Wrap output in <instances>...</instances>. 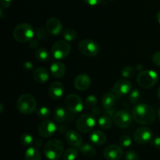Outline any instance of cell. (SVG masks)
Instances as JSON below:
<instances>
[{"mask_svg":"<svg viewBox=\"0 0 160 160\" xmlns=\"http://www.w3.org/2000/svg\"><path fill=\"white\" fill-rule=\"evenodd\" d=\"M133 119L137 123L143 125H151L156 119L154 108L146 104H138L132 109Z\"/></svg>","mask_w":160,"mask_h":160,"instance_id":"1","label":"cell"},{"mask_svg":"<svg viewBox=\"0 0 160 160\" xmlns=\"http://www.w3.org/2000/svg\"><path fill=\"white\" fill-rule=\"evenodd\" d=\"M44 154L49 160H57L64 153V145L59 139H52L44 146Z\"/></svg>","mask_w":160,"mask_h":160,"instance_id":"2","label":"cell"},{"mask_svg":"<svg viewBox=\"0 0 160 160\" xmlns=\"http://www.w3.org/2000/svg\"><path fill=\"white\" fill-rule=\"evenodd\" d=\"M17 110L23 115H30L35 111L37 108V101L34 96L30 93L22 94L17 99L16 104Z\"/></svg>","mask_w":160,"mask_h":160,"instance_id":"3","label":"cell"},{"mask_svg":"<svg viewBox=\"0 0 160 160\" xmlns=\"http://www.w3.org/2000/svg\"><path fill=\"white\" fill-rule=\"evenodd\" d=\"M34 35V28L28 23H22L17 25L13 30V37L20 43L31 42Z\"/></svg>","mask_w":160,"mask_h":160,"instance_id":"4","label":"cell"},{"mask_svg":"<svg viewBox=\"0 0 160 160\" xmlns=\"http://www.w3.org/2000/svg\"><path fill=\"white\" fill-rule=\"evenodd\" d=\"M158 78L157 73L155 71L145 70L138 75L137 83L141 87L149 89L157 83Z\"/></svg>","mask_w":160,"mask_h":160,"instance_id":"5","label":"cell"},{"mask_svg":"<svg viewBox=\"0 0 160 160\" xmlns=\"http://www.w3.org/2000/svg\"><path fill=\"white\" fill-rule=\"evenodd\" d=\"M95 123V117L92 113H84L77 119V128L81 133H88L93 130Z\"/></svg>","mask_w":160,"mask_h":160,"instance_id":"6","label":"cell"},{"mask_svg":"<svg viewBox=\"0 0 160 160\" xmlns=\"http://www.w3.org/2000/svg\"><path fill=\"white\" fill-rule=\"evenodd\" d=\"M71 47L66 40L56 41L51 49L52 55L56 60H62L67 58L70 53Z\"/></svg>","mask_w":160,"mask_h":160,"instance_id":"7","label":"cell"},{"mask_svg":"<svg viewBox=\"0 0 160 160\" xmlns=\"http://www.w3.org/2000/svg\"><path fill=\"white\" fill-rule=\"evenodd\" d=\"M80 52L84 56H95L99 53V45L92 39H83L78 44Z\"/></svg>","mask_w":160,"mask_h":160,"instance_id":"8","label":"cell"},{"mask_svg":"<svg viewBox=\"0 0 160 160\" xmlns=\"http://www.w3.org/2000/svg\"><path fill=\"white\" fill-rule=\"evenodd\" d=\"M132 115L125 110L116 111L113 116V122L117 127L125 129L129 127L132 123Z\"/></svg>","mask_w":160,"mask_h":160,"instance_id":"9","label":"cell"},{"mask_svg":"<svg viewBox=\"0 0 160 160\" xmlns=\"http://www.w3.org/2000/svg\"><path fill=\"white\" fill-rule=\"evenodd\" d=\"M134 140L138 144H145L152 142L153 140L152 131L148 127H140L134 131Z\"/></svg>","mask_w":160,"mask_h":160,"instance_id":"10","label":"cell"},{"mask_svg":"<svg viewBox=\"0 0 160 160\" xmlns=\"http://www.w3.org/2000/svg\"><path fill=\"white\" fill-rule=\"evenodd\" d=\"M67 109L73 113H80L84 108V104L81 97L77 94H70L65 100Z\"/></svg>","mask_w":160,"mask_h":160,"instance_id":"11","label":"cell"},{"mask_svg":"<svg viewBox=\"0 0 160 160\" xmlns=\"http://www.w3.org/2000/svg\"><path fill=\"white\" fill-rule=\"evenodd\" d=\"M57 130V125L52 120H44L38 126V133L42 137L48 138Z\"/></svg>","mask_w":160,"mask_h":160,"instance_id":"12","label":"cell"},{"mask_svg":"<svg viewBox=\"0 0 160 160\" xmlns=\"http://www.w3.org/2000/svg\"><path fill=\"white\" fill-rule=\"evenodd\" d=\"M123 155V148L117 144H110L103 151V155L106 160H120Z\"/></svg>","mask_w":160,"mask_h":160,"instance_id":"13","label":"cell"},{"mask_svg":"<svg viewBox=\"0 0 160 160\" xmlns=\"http://www.w3.org/2000/svg\"><path fill=\"white\" fill-rule=\"evenodd\" d=\"M45 28L49 34L52 35H59L62 31V24L58 18L51 17L47 20Z\"/></svg>","mask_w":160,"mask_h":160,"instance_id":"14","label":"cell"},{"mask_svg":"<svg viewBox=\"0 0 160 160\" xmlns=\"http://www.w3.org/2000/svg\"><path fill=\"white\" fill-rule=\"evenodd\" d=\"M131 89H132L131 83L125 78L118 80L113 86L114 92L118 95H126L131 92Z\"/></svg>","mask_w":160,"mask_h":160,"instance_id":"15","label":"cell"},{"mask_svg":"<svg viewBox=\"0 0 160 160\" xmlns=\"http://www.w3.org/2000/svg\"><path fill=\"white\" fill-rule=\"evenodd\" d=\"M65 139L70 145L79 147L83 144V139L81 134L74 130H70L66 133Z\"/></svg>","mask_w":160,"mask_h":160,"instance_id":"16","label":"cell"},{"mask_svg":"<svg viewBox=\"0 0 160 160\" xmlns=\"http://www.w3.org/2000/svg\"><path fill=\"white\" fill-rule=\"evenodd\" d=\"M90 85L91 78L86 74H80L74 79V86L78 90H86L87 89H88Z\"/></svg>","mask_w":160,"mask_h":160,"instance_id":"17","label":"cell"},{"mask_svg":"<svg viewBox=\"0 0 160 160\" xmlns=\"http://www.w3.org/2000/svg\"><path fill=\"white\" fill-rule=\"evenodd\" d=\"M49 96L53 100H59L63 96L64 87L60 82H53L49 86Z\"/></svg>","mask_w":160,"mask_h":160,"instance_id":"18","label":"cell"},{"mask_svg":"<svg viewBox=\"0 0 160 160\" xmlns=\"http://www.w3.org/2000/svg\"><path fill=\"white\" fill-rule=\"evenodd\" d=\"M50 72L52 75L56 78H61L64 77L67 72L65 64L61 61H55L50 66Z\"/></svg>","mask_w":160,"mask_h":160,"instance_id":"19","label":"cell"},{"mask_svg":"<svg viewBox=\"0 0 160 160\" xmlns=\"http://www.w3.org/2000/svg\"><path fill=\"white\" fill-rule=\"evenodd\" d=\"M33 77H34V80L38 83H45L49 78V73L45 67H39L34 71Z\"/></svg>","mask_w":160,"mask_h":160,"instance_id":"20","label":"cell"},{"mask_svg":"<svg viewBox=\"0 0 160 160\" xmlns=\"http://www.w3.org/2000/svg\"><path fill=\"white\" fill-rule=\"evenodd\" d=\"M106 134L100 130H95L90 135V141L95 145H102L106 142Z\"/></svg>","mask_w":160,"mask_h":160,"instance_id":"21","label":"cell"},{"mask_svg":"<svg viewBox=\"0 0 160 160\" xmlns=\"http://www.w3.org/2000/svg\"><path fill=\"white\" fill-rule=\"evenodd\" d=\"M24 160H42V155L38 147H28L24 153Z\"/></svg>","mask_w":160,"mask_h":160,"instance_id":"22","label":"cell"},{"mask_svg":"<svg viewBox=\"0 0 160 160\" xmlns=\"http://www.w3.org/2000/svg\"><path fill=\"white\" fill-rule=\"evenodd\" d=\"M116 102V97L111 93H106L102 97V105L104 109H109L114 106Z\"/></svg>","mask_w":160,"mask_h":160,"instance_id":"23","label":"cell"},{"mask_svg":"<svg viewBox=\"0 0 160 160\" xmlns=\"http://www.w3.org/2000/svg\"><path fill=\"white\" fill-rule=\"evenodd\" d=\"M79 149L81 153L87 158H92L96 155V151H95V147L88 144H82L79 147Z\"/></svg>","mask_w":160,"mask_h":160,"instance_id":"24","label":"cell"},{"mask_svg":"<svg viewBox=\"0 0 160 160\" xmlns=\"http://www.w3.org/2000/svg\"><path fill=\"white\" fill-rule=\"evenodd\" d=\"M54 119L56 122L62 123L67 119V112L62 107H56L54 110Z\"/></svg>","mask_w":160,"mask_h":160,"instance_id":"25","label":"cell"},{"mask_svg":"<svg viewBox=\"0 0 160 160\" xmlns=\"http://www.w3.org/2000/svg\"><path fill=\"white\" fill-rule=\"evenodd\" d=\"M35 56L41 62H46L50 59V53L46 48H39L35 51Z\"/></svg>","mask_w":160,"mask_h":160,"instance_id":"26","label":"cell"},{"mask_svg":"<svg viewBox=\"0 0 160 160\" xmlns=\"http://www.w3.org/2000/svg\"><path fill=\"white\" fill-rule=\"evenodd\" d=\"M98 123L99 126L103 130H109L112 125V120L111 117L106 115H102L98 118Z\"/></svg>","mask_w":160,"mask_h":160,"instance_id":"27","label":"cell"},{"mask_svg":"<svg viewBox=\"0 0 160 160\" xmlns=\"http://www.w3.org/2000/svg\"><path fill=\"white\" fill-rule=\"evenodd\" d=\"M63 160H76L78 157V151L73 147H70L64 152Z\"/></svg>","mask_w":160,"mask_h":160,"instance_id":"28","label":"cell"},{"mask_svg":"<svg viewBox=\"0 0 160 160\" xmlns=\"http://www.w3.org/2000/svg\"><path fill=\"white\" fill-rule=\"evenodd\" d=\"M20 143L23 144V146H27V147H31L33 144H34V137L32 135L29 134V133H23L20 136Z\"/></svg>","mask_w":160,"mask_h":160,"instance_id":"29","label":"cell"},{"mask_svg":"<svg viewBox=\"0 0 160 160\" xmlns=\"http://www.w3.org/2000/svg\"><path fill=\"white\" fill-rule=\"evenodd\" d=\"M62 36L63 39H65L67 42H72L77 38V32L72 28H67V29L64 30L62 32Z\"/></svg>","mask_w":160,"mask_h":160,"instance_id":"30","label":"cell"},{"mask_svg":"<svg viewBox=\"0 0 160 160\" xmlns=\"http://www.w3.org/2000/svg\"><path fill=\"white\" fill-rule=\"evenodd\" d=\"M121 75L123 78H133L136 75V71L130 66H126L123 67L121 71Z\"/></svg>","mask_w":160,"mask_h":160,"instance_id":"31","label":"cell"},{"mask_svg":"<svg viewBox=\"0 0 160 160\" xmlns=\"http://www.w3.org/2000/svg\"><path fill=\"white\" fill-rule=\"evenodd\" d=\"M98 104V100L95 95H89L88 96L85 100V106L88 109H93L95 107L97 106Z\"/></svg>","mask_w":160,"mask_h":160,"instance_id":"32","label":"cell"},{"mask_svg":"<svg viewBox=\"0 0 160 160\" xmlns=\"http://www.w3.org/2000/svg\"><path fill=\"white\" fill-rule=\"evenodd\" d=\"M36 114L40 119H46V118L49 117L50 115H51V110L48 107L42 106L38 109Z\"/></svg>","mask_w":160,"mask_h":160,"instance_id":"33","label":"cell"},{"mask_svg":"<svg viewBox=\"0 0 160 160\" xmlns=\"http://www.w3.org/2000/svg\"><path fill=\"white\" fill-rule=\"evenodd\" d=\"M129 99L131 103L136 104L141 100L140 91L138 90V89H134L133 91H131L129 94Z\"/></svg>","mask_w":160,"mask_h":160,"instance_id":"34","label":"cell"},{"mask_svg":"<svg viewBox=\"0 0 160 160\" xmlns=\"http://www.w3.org/2000/svg\"><path fill=\"white\" fill-rule=\"evenodd\" d=\"M119 143H120V146H121L122 147H129L132 144V140L131 136L128 135H123L120 138Z\"/></svg>","mask_w":160,"mask_h":160,"instance_id":"35","label":"cell"},{"mask_svg":"<svg viewBox=\"0 0 160 160\" xmlns=\"http://www.w3.org/2000/svg\"><path fill=\"white\" fill-rule=\"evenodd\" d=\"M125 160H140V158L137 152L129 150L125 154Z\"/></svg>","mask_w":160,"mask_h":160,"instance_id":"36","label":"cell"},{"mask_svg":"<svg viewBox=\"0 0 160 160\" xmlns=\"http://www.w3.org/2000/svg\"><path fill=\"white\" fill-rule=\"evenodd\" d=\"M48 31L46 30V28H39L38 29L37 32H36V35H37V38L39 39H45L47 37H48Z\"/></svg>","mask_w":160,"mask_h":160,"instance_id":"37","label":"cell"},{"mask_svg":"<svg viewBox=\"0 0 160 160\" xmlns=\"http://www.w3.org/2000/svg\"><path fill=\"white\" fill-rule=\"evenodd\" d=\"M152 61L156 65L160 66V51H157L153 54Z\"/></svg>","mask_w":160,"mask_h":160,"instance_id":"38","label":"cell"},{"mask_svg":"<svg viewBox=\"0 0 160 160\" xmlns=\"http://www.w3.org/2000/svg\"><path fill=\"white\" fill-rule=\"evenodd\" d=\"M151 143L156 148L160 150V136H156V137L153 138Z\"/></svg>","mask_w":160,"mask_h":160,"instance_id":"39","label":"cell"},{"mask_svg":"<svg viewBox=\"0 0 160 160\" xmlns=\"http://www.w3.org/2000/svg\"><path fill=\"white\" fill-rule=\"evenodd\" d=\"M12 0H0V3H1V6L2 8L5 9H7L12 4Z\"/></svg>","mask_w":160,"mask_h":160,"instance_id":"40","label":"cell"},{"mask_svg":"<svg viewBox=\"0 0 160 160\" xmlns=\"http://www.w3.org/2000/svg\"><path fill=\"white\" fill-rule=\"evenodd\" d=\"M86 4L89 6H97L102 2V0H84Z\"/></svg>","mask_w":160,"mask_h":160,"instance_id":"41","label":"cell"},{"mask_svg":"<svg viewBox=\"0 0 160 160\" xmlns=\"http://www.w3.org/2000/svg\"><path fill=\"white\" fill-rule=\"evenodd\" d=\"M115 109L114 108H109V109H105V114L106 115L109 116V117H112L113 118L114 116V114H115Z\"/></svg>","mask_w":160,"mask_h":160,"instance_id":"42","label":"cell"},{"mask_svg":"<svg viewBox=\"0 0 160 160\" xmlns=\"http://www.w3.org/2000/svg\"><path fill=\"white\" fill-rule=\"evenodd\" d=\"M23 67H24L25 70H31L33 68V64L30 61H27L23 64Z\"/></svg>","mask_w":160,"mask_h":160,"instance_id":"43","label":"cell"},{"mask_svg":"<svg viewBox=\"0 0 160 160\" xmlns=\"http://www.w3.org/2000/svg\"><path fill=\"white\" fill-rule=\"evenodd\" d=\"M92 114H93L94 115H98L101 113V109H100L98 106H96L93 109H92Z\"/></svg>","mask_w":160,"mask_h":160,"instance_id":"44","label":"cell"},{"mask_svg":"<svg viewBox=\"0 0 160 160\" xmlns=\"http://www.w3.org/2000/svg\"><path fill=\"white\" fill-rule=\"evenodd\" d=\"M38 45V42L36 40H31V42H30V46L31 47V48H37Z\"/></svg>","mask_w":160,"mask_h":160,"instance_id":"45","label":"cell"},{"mask_svg":"<svg viewBox=\"0 0 160 160\" xmlns=\"http://www.w3.org/2000/svg\"><path fill=\"white\" fill-rule=\"evenodd\" d=\"M34 144L35 145L36 147H38H38H40L42 145V140H40V139L36 140V141H34Z\"/></svg>","mask_w":160,"mask_h":160,"instance_id":"46","label":"cell"},{"mask_svg":"<svg viewBox=\"0 0 160 160\" xmlns=\"http://www.w3.org/2000/svg\"><path fill=\"white\" fill-rule=\"evenodd\" d=\"M142 67H143V66L142 65V64H137V65H136V68H137V70H138V71H140V72H142Z\"/></svg>","mask_w":160,"mask_h":160,"instance_id":"47","label":"cell"},{"mask_svg":"<svg viewBox=\"0 0 160 160\" xmlns=\"http://www.w3.org/2000/svg\"><path fill=\"white\" fill-rule=\"evenodd\" d=\"M156 18H157L158 22H159V23L160 24V10L159 11V12H158L157 16H156Z\"/></svg>","mask_w":160,"mask_h":160,"instance_id":"48","label":"cell"},{"mask_svg":"<svg viewBox=\"0 0 160 160\" xmlns=\"http://www.w3.org/2000/svg\"><path fill=\"white\" fill-rule=\"evenodd\" d=\"M157 95H158V97H159V99L160 100V86L159 87V89H158V91H157Z\"/></svg>","mask_w":160,"mask_h":160,"instance_id":"49","label":"cell"},{"mask_svg":"<svg viewBox=\"0 0 160 160\" xmlns=\"http://www.w3.org/2000/svg\"><path fill=\"white\" fill-rule=\"evenodd\" d=\"M157 115H158V118H159V119L160 120V108L159 110H158V113H157Z\"/></svg>","mask_w":160,"mask_h":160,"instance_id":"50","label":"cell"}]
</instances>
